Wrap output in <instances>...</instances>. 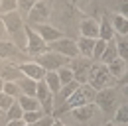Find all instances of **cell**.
Returning a JSON list of instances; mask_svg holds the SVG:
<instances>
[{
    "instance_id": "cell-9",
    "label": "cell",
    "mask_w": 128,
    "mask_h": 126,
    "mask_svg": "<svg viewBox=\"0 0 128 126\" xmlns=\"http://www.w3.org/2000/svg\"><path fill=\"white\" fill-rule=\"evenodd\" d=\"M16 67H18V71L22 73V77H28V79H32V81H44V77H46V69L36 59L20 61Z\"/></svg>"
},
{
    "instance_id": "cell-16",
    "label": "cell",
    "mask_w": 128,
    "mask_h": 126,
    "mask_svg": "<svg viewBox=\"0 0 128 126\" xmlns=\"http://www.w3.org/2000/svg\"><path fill=\"white\" fill-rule=\"evenodd\" d=\"M20 53H24V51L14 42H10V40H2L0 42V61L2 59H12V57L20 55Z\"/></svg>"
},
{
    "instance_id": "cell-17",
    "label": "cell",
    "mask_w": 128,
    "mask_h": 126,
    "mask_svg": "<svg viewBox=\"0 0 128 126\" xmlns=\"http://www.w3.org/2000/svg\"><path fill=\"white\" fill-rule=\"evenodd\" d=\"M110 24H112V28H114V34H116V36H120V38L128 36V18L126 16L110 14Z\"/></svg>"
},
{
    "instance_id": "cell-3",
    "label": "cell",
    "mask_w": 128,
    "mask_h": 126,
    "mask_svg": "<svg viewBox=\"0 0 128 126\" xmlns=\"http://www.w3.org/2000/svg\"><path fill=\"white\" fill-rule=\"evenodd\" d=\"M118 93L116 89L110 87V89H102V91H96V96H95V104L98 112H104V114H114V110L118 108Z\"/></svg>"
},
{
    "instance_id": "cell-14",
    "label": "cell",
    "mask_w": 128,
    "mask_h": 126,
    "mask_svg": "<svg viewBox=\"0 0 128 126\" xmlns=\"http://www.w3.org/2000/svg\"><path fill=\"white\" fill-rule=\"evenodd\" d=\"M106 69H108V73L112 75L114 81H122L124 75H126V71H128V63L124 59H120V57H116L114 61H110L106 65Z\"/></svg>"
},
{
    "instance_id": "cell-1",
    "label": "cell",
    "mask_w": 128,
    "mask_h": 126,
    "mask_svg": "<svg viewBox=\"0 0 128 126\" xmlns=\"http://www.w3.org/2000/svg\"><path fill=\"white\" fill-rule=\"evenodd\" d=\"M87 85H91L95 91H102V89H110L116 85V81L112 79V75L108 73L106 65L98 61H93L91 65V71H89V77H87Z\"/></svg>"
},
{
    "instance_id": "cell-34",
    "label": "cell",
    "mask_w": 128,
    "mask_h": 126,
    "mask_svg": "<svg viewBox=\"0 0 128 126\" xmlns=\"http://www.w3.org/2000/svg\"><path fill=\"white\" fill-rule=\"evenodd\" d=\"M116 14H122L128 18V0H118V12Z\"/></svg>"
},
{
    "instance_id": "cell-26",
    "label": "cell",
    "mask_w": 128,
    "mask_h": 126,
    "mask_svg": "<svg viewBox=\"0 0 128 126\" xmlns=\"http://www.w3.org/2000/svg\"><path fill=\"white\" fill-rule=\"evenodd\" d=\"M116 49H118V57L128 63V36L116 40Z\"/></svg>"
},
{
    "instance_id": "cell-12",
    "label": "cell",
    "mask_w": 128,
    "mask_h": 126,
    "mask_svg": "<svg viewBox=\"0 0 128 126\" xmlns=\"http://www.w3.org/2000/svg\"><path fill=\"white\" fill-rule=\"evenodd\" d=\"M98 108H96V104H85V106H77V108H71L69 110V114L77 120V122H87V120H91L93 116H95Z\"/></svg>"
},
{
    "instance_id": "cell-39",
    "label": "cell",
    "mask_w": 128,
    "mask_h": 126,
    "mask_svg": "<svg viewBox=\"0 0 128 126\" xmlns=\"http://www.w3.org/2000/svg\"><path fill=\"white\" fill-rule=\"evenodd\" d=\"M4 83H6V79H4V77H2V75H0V93L4 91Z\"/></svg>"
},
{
    "instance_id": "cell-20",
    "label": "cell",
    "mask_w": 128,
    "mask_h": 126,
    "mask_svg": "<svg viewBox=\"0 0 128 126\" xmlns=\"http://www.w3.org/2000/svg\"><path fill=\"white\" fill-rule=\"evenodd\" d=\"M116 57H118V49H116V38H114V40H110V42L106 44V47H104V51H102V55H100L98 63L108 65V63L114 61Z\"/></svg>"
},
{
    "instance_id": "cell-24",
    "label": "cell",
    "mask_w": 128,
    "mask_h": 126,
    "mask_svg": "<svg viewBox=\"0 0 128 126\" xmlns=\"http://www.w3.org/2000/svg\"><path fill=\"white\" fill-rule=\"evenodd\" d=\"M57 75H59V81H61V87L63 85H69V83H73L75 77H73V71H71V67L69 65H65L61 69H57Z\"/></svg>"
},
{
    "instance_id": "cell-28",
    "label": "cell",
    "mask_w": 128,
    "mask_h": 126,
    "mask_svg": "<svg viewBox=\"0 0 128 126\" xmlns=\"http://www.w3.org/2000/svg\"><path fill=\"white\" fill-rule=\"evenodd\" d=\"M38 0H18V12L22 14V18L26 20L28 14H30V10L34 8V4H36Z\"/></svg>"
},
{
    "instance_id": "cell-8",
    "label": "cell",
    "mask_w": 128,
    "mask_h": 126,
    "mask_svg": "<svg viewBox=\"0 0 128 126\" xmlns=\"http://www.w3.org/2000/svg\"><path fill=\"white\" fill-rule=\"evenodd\" d=\"M91 65H93V59H87V57H81V55L69 61V67H71V71H73V77H75V81H77L79 85L87 83Z\"/></svg>"
},
{
    "instance_id": "cell-31",
    "label": "cell",
    "mask_w": 128,
    "mask_h": 126,
    "mask_svg": "<svg viewBox=\"0 0 128 126\" xmlns=\"http://www.w3.org/2000/svg\"><path fill=\"white\" fill-rule=\"evenodd\" d=\"M14 102H16V98H14V96H10V94H6L4 91L0 93V110H2V112H6V110L10 108V106H12Z\"/></svg>"
},
{
    "instance_id": "cell-10",
    "label": "cell",
    "mask_w": 128,
    "mask_h": 126,
    "mask_svg": "<svg viewBox=\"0 0 128 126\" xmlns=\"http://www.w3.org/2000/svg\"><path fill=\"white\" fill-rule=\"evenodd\" d=\"M30 28H32L48 46L63 38V32L59 30V28H55L53 24H49V22H46V24H36V26H30Z\"/></svg>"
},
{
    "instance_id": "cell-11",
    "label": "cell",
    "mask_w": 128,
    "mask_h": 126,
    "mask_svg": "<svg viewBox=\"0 0 128 126\" xmlns=\"http://www.w3.org/2000/svg\"><path fill=\"white\" fill-rule=\"evenodd\" d=\"M36 98L40 100L42 104V110L46 114H51L53 112V100H55V94L51 93L46 85V81H38V91H36Z\"/></svg>"
},
{
    "instance_id": "cell-25",
    "label": "cell",
    "mask_w": 128,
    "mask_h": 126,
    "mask_svg": "<svg viewBox=\"0 0 128 126\" xmlns=\"http://www.w3.org/2000/svg\"><path fill=\"white\" fill-rule=\"evenodd\" d=\"M44 116H46V112H44V110H32V112H24L22 120H24L26 124H36V122H40Z\"/></svg>"
},
{
    "instance_id": "cell-40",
    "label": "cell",
    "mask_w": 128,
    "mask_h": 126,
    "mask_svg": "<svg viewBox=\"0 0 128 126\" xmlns=\"http://www.w3.org/2000/svg\"><path fill=\"white\" fill-rule=\"evenodd\" d=\"M124 83H128V71H126V75H124Z\"/></svg>"
},
{
    "instance_id": "cell-4",
    "label": "cell",
    "mask_w": 128,
    "mask_h": 126,
    "mask_svg": "<svg viewBox=\"0 0 128 126\" xmlns=\"http://www.w3.org/2000/svg\"><path fill=\"white\" fill-rule=\"evenodd\" d=\"M49 51V46L36 34V32L28 26V30H26V47H24V53L28 55V57H40V55H44V53H48Z\"/></svg>"
},
{
    "instance_id": "cell-33",
    "label": "cell",
    "mask_w": 128,
    "mask_h": 126,
    "mask_svg": "<svg viewBox=\"0 0 128 126\" xmlns=\"http://www.w3.org/2000/svg\"><path fill=\"white\" fill-rule=\"evenodd\" d=\"M108 42H104V40H96L95 42V49H93V61H98L100 59V55H102V51H104V47H106Z\"/></svg>"
},
{
    "instance_id": "cell-2",
    "label": "cell",
    "mask_w": 128,
    "mask_h": 126,
    "mask_svg": "<svg viewBox=\"0 0 128 126\" xmlns=\"http://www.w3.org/2000/svg\"><path fill=\"white\" fill-rule=\"evenodd\" d=\"M95 96H96V91L91 87V85L83 83V85H79V87L75 89V93L65 100V108L71 110V108H77V106L93 104V102H95Z\"/></svg>"
},
{
    "instance_id": "cell-22",
    "label": "cell",
    "mask_w": 128,
    "mask_h": 126,
    "mask_svg": "<svg viewBox=\"0 0 128 126\" xmlns=\"http://www.w3.org/2000/svg\"><path fill=\"white\" fill-rule=\"evenodd\" d=\"M44 81H46L48 89L53 94H59V91H61V81H59L57 71H48V73H46V77H44Z\"/></svg>"
},
{
    "instance_id": "cell-38",
    "label": "cell",
    "mask_w": 128,
    "mask_h": 126,
    "mask_svg": "<svg viewBox=\"0 0 128 126\" xmlns=\"http://www.w3.org/2000/svg\"><path fill=\"white\" fill-rule=\"evenodd\" d=\"M120 91H122V94L126 96V100H128V83H124V85L120 87Z\"/></svg>"
},
{
    "instance_id": "cell-5",
    "label": "cell",
    "mask_w": 128,
    "mask_h": 126,
    "mask_svg": "<svg viewBox=\"0 0 128 126\" xmlns=\"http://www.w3.org/2000/svg\"><path fill=\"white\" fill-rule=\"evenodd\" d=\"M36 61L40 63V65L46 69V73H48V71H57V69H61V67H65V65H69L71 59H67V57H63L61 53H57V51H51V49H49L48 53H44V55L36 57Z\"/></svg>"
},
{
    "instance_id": "cell-27",
    "label": "cell",
    "mask_w": 128,
    "mask_h": 126,
    "mask_svg": "<svg viewBox=\"0 0 128 126\" xmlns=\"http://www.w3.org/2000/svg\"><path fill=\"white\" fill-rule=\"evenodd\" d=\"M18 12V0H0V16Z\"/></svg>"
},
{
    "instance_id": "cell-30",
    "label": "cell",
    "mask_w": 128,
    "mask_h": 126,
    "mask_svg": "<svg viewBox=\"0 0 128 126\" xmlns=\"http://www.w3.org/2000/svg\"><path fill=\"white\" fill-rule=\"evenodd\" d=\"M4 93L10 94V96H14V98H18V96L22 94V91H20V87H18L16 81H6V83H4Z\"/></svg>"
},
{
    "instance_id": "cell-21",
    "label": "cell",
    "mask_w": 128,
    "mask_h": 126,
    "mask_svg": "<svg viewBox=\"0 0 128 126\" xmlns=\"http://www.w3.org/2000/svg\"><path fill=\"white\" fill-rule=\"evenodd\" d=\"M16 83H18V87H20V91H22V94L36 96L38 81H32V79H28V77H20V79H16Z\"/></svg>"
},
{
    "instance_id": "cell-42",
    "label": "cell",
    "mask_w": 128,
    "mask_h": 126,
    "mask_svg": "<svg viewBox=\"0 0 128 126\" xmlns=\"http://www.w3.org/2000/svg\"><path fill=\"white\" fill-rule=\"evenodd\" d=\"M0 114H4V112H2V110H0Z\"/></svg>"
},
{
    "instance_id": "cell-19",
    "label": "cell",
    "mask_w": 128,
    "mask_h": 126,
    "mask_svg": "<svg viewBox=\"0 0 128 126\" xmlns=\"http://www.w3.org/2000/svg\"><path fill=\"white\" fill-rule=\"evenodd\" d=\"M16 102L22 106L24 112H32V110H42V104L36 96H28V94H20L16 98Z\"/></svg>"
},
{
    "instance_id": "cell-35",
    "label": "cell",
    "mask_w": 128,
    "mask_h": 126,
    "mask_svg": "<svg viewBox=\"0 0 128 126\" xmlns=\"http://www.w3.org/2000/svg\"><path fill=\"white\" fill-rule=\"evenodd\" d=\"M2 40H8V32H6V26H4V20L0 18V42Z\"/></svg>"
},
{
    "instance_id": "cell-13",
    "label": "cell",
    "mask_w": 128,
    "mask_h": 126,
    "mask_svg": "<svg viewBox=\"0 0 128 126\" xmlns=\"http://www.w3.org/2000/svg\"><path fill=\"white\" fill-rule=\"evenodd\" d=\"M79 32L83 38H91V40H98V22L95 18H85L79 24Z\"/></svg>"
},
{
    "instance_id": "cell-18",
    "label": "cell",
    "mask_w": 128,
    "mask_h": 126,
    "mask_svg": "<svg viewBox=\"0 0 128 126\" xmlns=\"http://www.w3.org/2000/svg\"><path fill=\"white\" fill-rule=\"evenodd\" d=\"M95 42H96V40H91V38H83V36H79V40H77V47H79V55H81V57L93 59Z\"/></svg>"
},
{
    "instance_id": "cell-37",
    "label": "cell",
    "mask_w": 128,
    "mask_h": 126,
    "mask_svg": "<svg viewBox=\"0 0 128 126\" xmlns=\"http://www.w3.org/2000/svg\"><path fill=\"white\" fill-rule=\"evenodd\" d=\"M71 4H73V6H77V8H83L87 2H85V0H71Z\"/></svg>"
},
{
    "instance_id": "cell-41",
    "label": "cell",
    "mask_w": 128,
    "mask_h": 126,
    "mask_svg": "<svg viewBox=\"0 0 128 126\" xmlns=\"http://www.w3.org/2000/svg\"><path fill=\"white\" fill-rule=\"evenodd\" d=\"M102 126H114V124H112V122H106V124H102Z\"/></svg>"
},
{
    "instance_id": "cell-32",
    "label": "cell",
    "mask_w": 128,
    "mask_h": 126,
    "mask_svg": "<svg viewBox=\"0 0 128 126\" xmlns=\"http://www.w3.org/2000/svg\"><path fill=\"white\" fill-rule=\"evenodd\" d=\"M77 87H79V83H77V81H73V83H69V85H63V87H61L59 94H61L63 102H65V100H67V98H69L73 93H75V89H77Z\"/></svg>"
},
{
    "instance_id": "cell-36",
    "label": "cell",
    "mask_w": 128,
    "mask_h": 126,
    "mask_svg": "<svg viewBox=\"0 0 128 126\" xmlns=\"http://www.w3.org/2000/svg\"><path fill=\"white\" fill-rule=\"evenodd\" d=\"M6 126H26V122H24L22 118H18V120H8Z\"/></svg>"
},
{
    "instance_id": "cell-7",
    "label": "cell",
    "mask_w": 128,
    "mask_h": 126,
    "mask_svg": "<svg viewBox=\"0 0 128 126\" xmlns=\"http://www.w3.org/2000/svg\"><path fill=\"white\" fill-rule=\"evenodd\" d=\"M49 49L51 51H57V53H61L63 57L67 59H75V57H79V47H77V42L75 40H71V38H61V40H57V42H53V44H49Z\"/></svg>"
},
{
    "instance_id": "cell-29",
    "label": "cell",
    "mask_w": 128,
    "mask_h": 126,
    "mask_svg": "<svg viewBox=\"0 0 128 126\" xmlns=\"http://www.w3.org/2000/svg\"><path fill=\"white\" fill-rule=\"evenodd\" d=\"M4 114H6V120H18V118L24 116V110H22V106H20L18 102H14V104L6 110Z\"/></svg>"
},
{
    "instance_id": "cell-15",
    "label": "cell",
    "mask_w": 128,
    "mask_h": 126,
    "mask_svg": "<svg viewBox=\"0 0 128 126\" xmlns=\"http://www.w3.org/2000/svg\"><path fill=\"white\" fill-rule=\"evenodd\" d=\"M98 38L104 40V42H110V40L116 38L114 28H112V24H110V14H104L100 18V22H98Z\"/></svg>"
},
{
    "instance_id": "cell-23",
    "label": "cell",
    "mask_w": 128,
    "mask_h": 126,
    "mask_svg": "<svg viewBox=\"0 0 128 126\" xmlns=\"http://www.w3.org/2000/svg\"><path fill=\"white\" fill-rule=\"evenodd\" d=\"M112 124H128V100L118 104V108L112 114Z\"/></svg>"
},
{
    "instance_id": "cell-6",
    "label": "cell",
    "mask_w": 128,
    "mask_h": 126,
    "mask_svg": "<svg viewBox=\"0 0 128 126\" xmlns=\"http://www.w3.org/2000/svg\"><path fill=\"white\" fill-rule=\"evenodd\" d=\"M49 16H51V6H49L48 0H38L34 4V8L28 14V26H36V24H46L49 22Z\"/></svg>"
}]
</instances>
